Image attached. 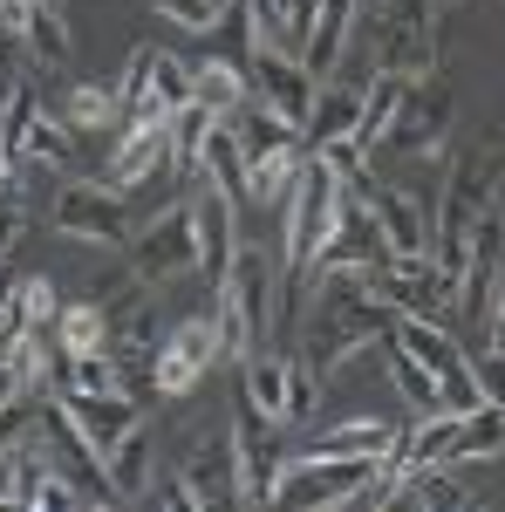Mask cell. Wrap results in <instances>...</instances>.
Instances as JSON below:
<instances>
[{"label": "cell", "mask_w": 505, "mask_h": 512, "mask_svg": "<svg viewBox=\"0 0 505 512\" xmlns=\"http://www.w3.org/2000/svg\"><path fill=\"white\" fill-rule=\"evenodd\" d=\"M314 287H321V308H314V321H308L314 376H335L349 355H362V349H376V342L396 335V308L376 301V294L362 287V274H328V280H314Z\"/></svg>", "instance_id": "1"}, {"label": "cell", "mask_w": 505, "mask_h": 512, "mask_svg": "<svg viewBox=\"0 0 505 512\" xmlns=\"http://www.w3.org/2000/svg\"><path fill=\"white\" fill-rule=\"evenodd\" d=\"M342 198H349V192H342V178H335V171L308 151L301 178L287 185V198H280V274H287V294L301 287L314 246L342 226Z\"/></svg>", "instance_id": "2"}, {"label": "cell", "mask_w": 505, "mask_h": 512, "mask_svg": "<svg viewBox=\"0 0 505 512\" xmlns=\"http://www.w3.org/2000/svg\"><path fill=\"white\" fill-rule=\"evenodd\" d=\"M273 260L280 253H260V246H239L226 280H219V355H246L267 342L273 328Z\"/></svg>", "instance_id": "3"}, {"label": "cell", "mask_w": 505, "mask_h": 512, "mask_svg": "<svg viewBox=\"0 0 505 512\" xmlns=\"http://www.w3.org/2000/svg\"><path fill=\"white\" fill-rule=\"evenodd\" d=\"M369 478H376V458H328V451H308V458H287V465H280L267 506H280V512L355 506Z\"/></svg>", "instance_id": "4"}, {"label": "cell", "mask_w": 505, "mask_h": 512, "mask_svg": "<svg viewBox=\"0 0 505 512\" xmlns=\"http://www.w3.org/2000/svg\"><path fill=\"white\" fill-rule=\"evenodd\" d=\"M123 267L137 287H164L178 274H198V233H192V198L164 205L157 219H144L137 233L123 239Z\"/></svg>", "instance_id": "5"}, {"label": "cell", "mask_w": 505, "mask_h": 512, "mask_svg": "<svg viewBox=\"0 0 505 512\" xmlns=\"http://www.w3.org/2000/svg\"><path fill=\"white\" fill-rule=\"evenodd\" d=\"M451 110H458L451 82L417 76L410 89H403L389 130H383V151H396V158H437V144H444V130H451Z\"/></svg>", "instance_id": "6"}, {"label": "cell", "mask_w": 505, "mask_h": 512, "mask_svg": "<svg viewBox=\"0 0 505 512\" xmlns=\"http://www.w3.org/2000/svg\"><path fill=\"white\" fill-rule=\"evenodd\" d=\"M376 69L389 76H430L437 69V21H430V0H389L383 28H376Z\"/></svg>", "instance_id": "7"}, {"label": "cell", "mask_w": 505, "mask_h": 512, "mask_svg": "<svg viewBox=\"0 0 505 512\" xmlns=\"http://www.w3.org/2000/svg\"><path fill=\"white\" fill-rule=\"evenodd\" d=\"M219 362V321L212 315H192V321H178L164 342H157V355H151V390L157 396H192L198 390V376Z\"/></svg>", "instance_id": "8"}, {"label": "cell", "mask_w": 505, "mask_h": 512, "mask_svg": "<svg viewBox=\"0 0 505 512\" xmlns=\"http://www.w3.org/2000/svg\"><path fill=\"white\" fill-rule=\"evenodd\" d=\"M48 226L76 246H117L130 239V219H123V198L110 185H62L55 205H48Z\"/></svg>", "instance_id": "9"}, {"label": "cell", "mask_w": 505, "mask_h": 512, "mask_svg": "<svg viewBox=\"0 0 505 512\" xmlns=\"http://www.w3.org/2000/svg\"><path fill=\"white\" fill-rule=\"evenodd\" d=\"M246 82H253V103H267L280 110L287 123H308L314 110V69L294 55V48H253V62H246Z\"/></svg>", "instance_id": "10"}, {"label": "cell", "mask_w": 505, "mask_h": 512, "mask_svg": "<svg viewBox=\"0 0 505 512\" xmlns=\"http://www.w3.org/2000/svg\"><path fill=\"white\" fill-rule=\"evenodd\" d=\"M226 437H233V478H239V506H267L273 499V478H280V451H273V424L260 417V410H246L239 403L233 424H226Z\"/></svg>", "instance_id": "11"}, {"label": "cell", "mask_w": 505, "mask_h": 512, "mask_svg": "<svg viewBox=\"0 0 505 512\" xmlns=\"http://www.w3.org/2000/svg\"><path fill=\"white\" fill-rule=\"evenodd\" d=\"M178 485L192 492V512L205 506H239V478H233V437L226 431H198L178 458Z\"/></svg>", "instance_id": "12"}, {"label": "cell", "mask_w": 505, "mask_h": 512, "mask_svg": "<svg viewBox=\"0 0 505 512\" xmlns=\"http://www.w3.org/2000/svg\"><path fill=\"white\" fill-rule=\"evenodd\" d=\"M192 233H198V274L219 287L226 267H233V253H239V198H226L219 185H205V192L192 198Z\"/></svg>", "instance_id": "13"}, {"label": "cell", "mask_w": 505, "mask_h": 512, "mask_svg": "<svg viewBox=\"0 0 505 512\" xmlns=\"http://www.w3.org/2000/svg\"><path fill=\"white\" fill-rule=\"evenodd\" d=\"M362 205H369V219L383 226V246H389V260H417L430 246V226H424V205L410 192H396V185H383V178H369L362 185Z\"/></svg>", "instance_id": "14"}, {"label": "cell", "mask_w": 505, "mask_h": 512, "mask_svg": "<svg viewBox=\"0 0 505 512\" xmlns=\"http://www.w3.org/2000/svg\"><path fill=\"white\" fill-rule=\"evenodd\" d=\"M157 171H171V130H164V117H157V123H137V130H117L103 185L123 198L130 185H144V178H157Z\"/></svg>", "instance_id": "15"}, {"label": "cell", "mask_w": 505, "mask_h": 512, "mask_svg": "<svg viewBox=\"0 0 505 512\" xmlns=\"http://www.w3.org/2000/svg\"><path fill=\"white\" fill-rule=\"evenodd\" d=\"M62 403H69V417H76V431L89 437V451L103 458V451H117L123 437L144 424V410L130 403V396H82V390H62Z\"/></svg>", "instance_id": "16"}, {"label": "cell", "mask_w": 505, "mask_h": 512, "mask_svg": "<svg viewBox=\"0 0 505 512\" xmlns=\"http://www.w3.org/2000/svg\"><path fill=\"white\" fill-rule=\"evenodd\" d=\"M355 14H362V0H321V7H314L308 35H301V48H294L314 76H328V69L342 62V48H349V35H355Z\"/></svg>", "instance_id": "17"}, {"label": "cell", "mask_w": 505, "mask_h": 512, "mask_svg": "<svg viewBox=\"0 0 505 512\" xmlns=\"http://www.w3.org/2000/svg\"><path fill=\"white\" fill-rule=\"evenodd\" d=\"M157 342H164V335H157V315H151V301H144V294H130V301L110 308V342H103V349L117 355L123 369H151Z\"/></svg>", "instance_id": "18"}, {"label": "cell", "mask_w": 505, "mask_h": 512, "mask_svg": "<svg viewBox=\"0 0 505 512\" xmlns=\"http://www.w3.org/2000/svg\"><path fill=\"white\" fill-rule=\"evenodd\" d=\"M362 89H369V82H328V89H314V110H308V123H301L308 151L335 144V137H349L355 117H362Z\"/></svg>", "instance_id": "19"}, {"label": "cell", "mask_w": 505, "mask_h": 512, "mask_svg": "<svg viewBox=\"0 0 505 512\" xmlns=\"http://www.w3.org/2000/svg\"><path fill=\"white\" fill-rule=\"evenodd\" d=\"M246 96H253L246 62H233L226 48H219V55H205V62H192V103H205L212 117H233Z\"/></svg>", "instance_id": "20"}, {"label": "cell", "mask_w": 505, "mask_h": 512, "mask_svg": "<svg viewBox=\"0 0 505 512\" xmlns=\"http://www.w3.org/2000/svg\"><path fill=\"white\" fill-rule=\"evenodd\" d=\"M301 164H308V144L294 137V144H273V151H260V158H246V205H280L287 198V185L301 178Z\"/></svg>", "instance_id": "21"}, {"label": "cell", "mask_w": 505, "mask_h": 512, "mask_svg": "<svg viewBox=\"0 0 505 512\" xmlns=\"http://www.w3.org/2000/svg\"><path fill=\"white\" fill-rule=\"evenodd\" d=\"M492 458H505V403H478V410L458 417L444 465H492Z\"/></svg>", "instance_id": "22"}, {"label": "cell", "mask_w": 505, "mask_h": 512, "mask_svg": "<svg viewBox=\"0 0 505 512\" xmlns=\"http://www.w3.org/2000/svg\"><path fill=\"white\" fill-rule=\"evenodd\" d=\"M396 342L424 362L430 376L444 383V376H458L465 369V349H458V335L444 328V321H417V315H396Z\"/></svg>", "instance_id": "23"}, {"label": "cell", "mask_w": 505, "mask_h": 512, "mask_svg": "<svg viewBox=\"0 0 505 512\" xmlns=\"http://www.w3.org/2000/svg\"><path fill=\"white\" fill-rule=\"evenodd\" d=\"M103 472H110V492L117 499H144L157 485V451H151V431L137 424V431L123 437L117 451H103Z\"/></svg>", "instance_id": "24"}, {"label": "cell", "mask_w": 505, "mask_h": 512, "mask_svg": "<svg viewBox=\"0 0 505 512\" xmlns=\"http://www.w3.org/2000/svg\"><path fill=\"white\" fill-rule=\"evenodd\" d=\"M48 472H55V465H48V451L35 444V431L21 437V444H7V451H0V506H35Z\"/></svg>", "instance_id": "25"}, {"label": "cell", "mask_w": 505, "mask_h": 512, "mask_svg": "<svg viewBox=\"0 0 505 512\" xmlns=\"http://www.w3.org/2000/svg\"><path fill=\"white\" fill-rule=\"evenodd\" d=\"M403 89H410V76H389V69H376V82L362 89V117H355L349 144L369 158V151H383V130L389 117H396V103H403Z\"/></svg>", "instance_id": "26"}, {"label": "cell", "mask_w": 505, "mask_h": 512, "mask_svg": "<svg viewBox=\"0 0 505 512\" xmlns=\"http://www.w3.org/2000/svg\"><path fill=\"white\" fill-rule=\"evenodd\" d=\"M14 164H55V171H69L76 164V123L62 117H48V110H35V123L21 130V144H14Z\"/></svg>", "instance_id": "27"}, {"label": "cell", "mask_w": 505, "mask_h": 512, "mask_svg": "<svg viewBox=\"0 0 505 512\" xmlns=\"http://www.w3.org/2000/svg\"><path fill=\"white\" fill-rule=\"evenodd\" d=\"M62 390H82V396H130V369H123L110 349L62 355Z\"/></svg>", "instance_id": "28"}, {"label": "cell", "mask_w": 505, "mask_h": 512, "mask_svg": "<svg viewBox=\"0 0 505 512\" xmlns=\"http://www.w3.org/2000/svg\"><path fill=\"white\" fill-rule=\"evenodd\" d=\"M389 444H396V424H383V417H349L314 437V451H328V458H383Z\"/></svg>", "instance_id": "29"}, {"label": "cell", "mask_w": 505, "mask_h": 512, "mask_svg": "<svg viewBox=\"0 0 505 512\" xmlns=\"http://www.w3.org/2000/svg\"><path fill=\"white\" fill-rule=\"evenodd\" d=\"M48 335H55V349H62V355L103 349V342H110V308H103V301H69V308L55 315Z\"/></svg>", "instance_id": "30"}, {"label": "cell", "mask_w": 505, "mask_h": 512, "mask_svg": "<svg viewBox=\"0 0 505 512\" xmlns=\"http://www.w3.org/2000/svg\"><path fill=\"white\" fill-rule=\"evenodd\" d=\"M198 164L212 171V185H219L226 198L246 205V151H239V137H233V123H226V117L205 130V158H198Z\"/></svg>", "instance_id": "31"}, {"label": "cell", "mask_w": 505, "mask_h": 512, "mask_svg": "<svg viewBox=\"0 0 505 512\" xmlns=\"http://www.w3.org/2000/svg\"><path fill=\"white\" fill-rule=\"evenodd\" d=\"M212 110L205 103H185V110H171L164 117V130H171V178H192L198 158H205V130H212Z\"/></svg>", "instance_id": "32"}, {"label": "cell", "mask_w": 505, "mask_h": 512, "mask_svg": "<svg viewBox=\"0 0 505 512\" xmlns=\"http://www.w3.org/2000/svg\"><path fill=\"white\" fill-rule=\"evenodd\" d=\"M280 403H287V362L280 355H246V410H260L280 431Z\"/></svg>", "instance_id": "33"}, {"label": "cell", "mask_w": 505, "mask_h": 512, "mask_svg": "<svg viewBox=\"0 0 505 512\" xmlns=\"http://www.w3.org/2000/svg\"><path fill=\"white\" fill-rule=\"evenodd\" d=\"M383 355H389V376H396V390H403V403H410L417 417H424V410H444V403H437V376H430V369H424V362H417L410 349H403L396 335L383 342Z\"/></svg>", "instance_id": "34"}, {"label": "cell", "mask_w": 505, "mask_h": 512, "mask_svg": "<svg viewBox=\"0 0 505 512\" xmlns=\"http://www.w3.org/2000/svg\"><path fill=\"white\" fill-rule=\"evenodd\" d=\"M62 117L76 123V130H110L117 123V82H69Z\"/></svg>", "instance_id": "35"}, {"label": "cell", "mask_w": 505, "mask_h": 512, "mask_svg": "<svg viewBox=\"0 0 505 512\" xmlns=\"http://www.w3.org/2000/svg\"><path fill=\"white\" fill-rule=\"evenodd\" d=\"M403 499H417V506H430V512H458V506H471V492L451 478V465H417V472L403 478Z\"/></svg>", "instance_id": "36"}, {"label": "cell", "mask_w": 505, "mask_h": 512, "mask_svg": "<svg viewBox=\"0 0 505 512\" xmlns=\"http://www.w3.org/2000/svg\"><path fill=\"white\" fill-rule=\"evenodd\" d=\"M314 403H321V376H314L308 355H294V362H287V403H280V431H301V424H314Z\"/></svg>", "instance_id": "37"}, {"label": "cell", "mask_w": 505, "mask_h": 512, "mask_svg": "<svg viewBox=\"0 0 505 512\" xmlns=\"http://www.w3.org/2000/svg\"><path fill=\"white\" fill-rule=\"evenodd\" d=\"M7 294H14V315H21V328H55V315H62V301H55V280H41V274L14 280Z\"/></svg>", "instance_id": "38"}, {"label": "cell", "mask_w": 505, "mask_h": 512, "mask_svg": "<svg viewBox=\"0 0 505 512\" xmlns=\"http://www.w3.org/2000/svg\"><path fill=\"white\" fill-rule=\"evenodd\" d=\"M471 267L505 274V205H485V212L471 219Z\"/></svg>", "instance_id": "39"}, {"label": "cell", "mask_w": 505, "mask_h": 512, "mask_svg": "<svg viewBox=\"0 0 505 512\" xmlns=\"http://www.w3.org/2000/svg\"><path fill=\"white\" fill-rule=\"evenodd\" d=\"M151 89H157V110L171 117V110H185V103H192V69H185L171 48H157V55H151Z\"/></svg>", "instance_id": "40"}, {"label": "cell", "mask_w": 505, "mask_h": 512, "mask_svg": "<svg viewBox=\"0 0 505 512\" xmlns=\"http://www.w3.org/2000/svg\"><path fill=\"white\" fill-rule=\"evenodd\" d=\"M151 14L185 28V35H212L219 28V0H151Z\"/></svg>", "instance_id": "41"}, {"label": "cell", "mask_w": 505, "mask_h": 512, "mask_svg": "<svg viewBox=\"0 0 505 512\" xmlns=\"http://www.w3.org/2000/svg\"><path fill=\"white\" fill-rule=\"evenodd\" d=\"M35 89H28V82H14V96H7V103H0V144H7V164H14V144H21V130H28V123H35Z\"/></svg>", "instance_id": "42"}, {"label": "cell", "mask_w": 505, "mask_h": 512, "mask_svg": "<svg viewBox=\"0 0 505 512\" xmlns=\"http://www.w3.org/2000/svg\"><path fill=\"white\" fill-rule=\"evenodd\" d=\"M21 233H28V205H21V185H0V260L21 246Z\"/></svg>", "instance_id": "43"}, {"label": "cell", "mask_w": 505, "mask_h": 512, "mask_svg": "<svg viewBox=\"0 0 505 512\" xmlns=\"http://www.w3.org/2000/svg\"><path fill=\"white\" fill-rule=\"evenodd\" d=\"M471 376H478L485 403H505V355L499 349H478V355H471Z\"/></svg>", "instance_id": "44"}, {"label": "cell", "mask_w": 505, "mask_h": 512, "mask_svg": "<svg viewBox=\"0 0 505 512\" xmlns=\"http://www.w3.org/2000/svg\"><path fill=\"white\" fill-rule=\"evenodd\" d=\"M14 28H0V103L14 96V82H28V69H21V48H14Z\"/></svg>", "instance_id": "45"}, {"label": "cell", "mask_w": 505, "mask_h": 512, "mask_svg": "<svg viewBox=\"0 0 505 512\" xmlns=\"http://www.w3.org/2000/svg\"><path fill=\"white\" fill-rule=\"evenodd\" d=\"M478 335H485V349L505 355V280H499V294H492V308H485V328Z\"/></svg>", "instance_id": "46"}, {"label": "cell", "mask_w": 505, "mask_h": 512, "mask_svg": "<svg viewBox=\"0 0 505 512\" xmlns=\"http://www.w3.org/2000/svg\"><path fill=\"white\" fill-rule=\"evenodd\" d=\"M41 7H55V14H69V0H41Z\"/></svg>", "instance_id": "47"}]
</instances>
